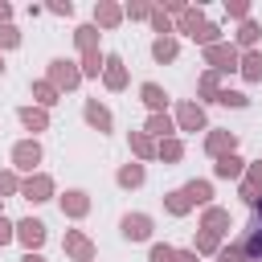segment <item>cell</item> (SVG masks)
<instances>
[{"mask_svg":"<svg viewBox=\"0 0 262 262\" xmlns=\"http://www.w3.org/2000/svg\"><path fill=\"white\" fill-rule=\"evenodd\" d=\"M45 82H49L57 94H66V90H78V86H82V70H78L74 57H53V61L45 66Z\"/></svg>","mask_w":262,"mask_h":262,"instance_id":"1","label":"cell"},{"mask_svg":"<svg viewBox=\"0 0 262 262\" xmlns=\"http://www.w3.org/2000/svg\"><path fill=\"white\" fill-rule=\"evenodd\" d=\"M237 45L233 41H217V45H209L205 49V70H213V74H233L237 70Z\"/></svg>","mask_w":262,"mask_h":262,"instance_id":"2","label":"cell"},{"mask_svg":"<svg viewBox=\"0 0 262 262\" xmlns=\"http://www.w3.org/2000/svg\"><path fill=\"white\" fill-rule=\"evenodd\" d=\"M20 196L33 201V205H45V201L57 196V184H53L49 172H33V176H20Z\"/></svg>","mask_w":262,"mask_h":262,"instance_id":"3","label":"cell"},{"mask_svg":"<svg viewBox=\"0 0 262 262\" xmlns=\"http://www.w3.org/2000/svg\"><path fill=\"white\" fill-rule=\"evenodd\" d=\"M172 119H176V131H209V115H205V106L192 102V98H180Z\"/></svg>","mask_w":262,"mask_h":262,"instance_id":"4","label":"cell"},{"mask_svg":"<svg viewBox=\"0 0 262 262\" xmlns=\"http://www.w3.org/2000/svg\"><path fill=\"white\" fill-rule=\"evenodd\" d=\"M205 156H213V160H221V156H229V151H237V131H229V127H209L205 131Z\"/></svg>","mask_w":262,"mask_h":262,"instance_id":"5","label":"cell"},{"mask_svg":"<svg viewBox=\"0 0 262 262\" xmlns=\"http://www.w3.org/2000/svg\"><path fill=\"white\" fill-rule=\"evenodd\" d=\"M37 164H41V143L29 135V139H16L12 143V172H37Z\"/></svg>","mask_w":262,"mask_h":262,"instance_id":"6","label":"cell"},{"mask_svg":"<svg viewBox=\"0 0 262 262\" xmlns=\"http://www.w3.org/2000/svg\"><path fill=\"white\" fill-rule=\"evenodd\" d=\"M45 237H49L45 221H37V217H20V221H16V242L25 246V254H37V250L45 246Z\"/></svg>","mask_w":262,"mask_h":262,"instance_id":"7","label":"cell"},{"mask_svg":"<svg viewBox=\"0 0 262 262\" xmlns=\"http://www.w3.org/2000/svg\"><path fill=\"white\" fill-rule=\"evenodd\" d=\"M151 229H156V221H151L147 213H123V221H119V233H123L127 242H147Z\"/></svg>","mask_w":262,"mask_h":262,"instance_id":"8","label":"cell"},{"mask_svg":"<svg viewBox=\"0 0 262 262\" xmlns=\"http://www.w3.org/2000/svg\"><path fill=\"white\" fill-rule=\"evenodd\" d=\"M61 250H66V258H74V262H94V242H90L82 229H66Z\"/></svg>","mask_w":262,"mask_h":262,"instance_id":"9","label":"cell"},{"mask_svg":"<svg viewBox=\"0 0 262 262\" xmlns=\"http://www.w3.org/2000/svg\"><path fill=\"white\" fill-rule=\"evenodd\" d=\"M57 205H61V217L82 221V217L90 213V192H82V188H66V192L57 196Z\"/></svg>","mask_w":262,"mask_h":262,"instance_id":"10","label":"cell"},{"mask_svg":"<svg viewBox=\"0 0 262 262\" xmlns=\"http://www.w3.org/2000/svg\"><path fill=\"white\" fill-rule=\"evenodd\" d=\"M102 86L106 90H127V66H123L119 53H106V61H102Z\"/></svg>","mask_w":262,"mask_h":262,"instance_id":"11","label":"cell"},{"mask_svg":"<svg viewBox=\"0 0 262 262\" xmlns=\"http://www.w3.org/2000/svg\"><path fill=\"white\" fill-rule=\"evenodd\" d=\"M82 119H86V123H90V127H94L98 135H106V131L115 127V119H111V111H106V106H102L98 98H86V102H82Z\"/></svg>","mask_w":262,"mask_h":262,"instance_id":"12","label":"cell"},{"mask_svg":"<svg viewBox=\"0 0 262 262\" xmlns=\"http://www.w3.org/2000/svg\"><path fill=\"white\" fill-rule=\"evenodd\" d=\"M119 25H123V4L94 0V29H119Z\"/></svg>","mask_w":262,"mask_h":262,"instance_id":"13","label":"cell"},{"mask_svg":"<svg viewBox=\"0 0 262 262\" xmlns=\"http://www.w3.org/2000/svg\"><path fill=\"white\" fill-rule=\"evenodd\" d=\"M139 131L151 135V139L160 143V139H172V135H176V119H172L168 111H160V115H147V123H143Z\"/></svg>","mask_w":262,"mask_h":262,"instance_id":"14","label":"cell"},{"mask_svg":"<svg viewBox=\"0 0 262 262\" xmlns=\"http://www.w3.org/2000/svg\"><path fill=\"white\" fill-rule=\"evenodd\" d=\"M139 102L147 106V115H160V111L168 106V90H164L160 82H143V86H139Z\"/></svg>","mask_w":262,"mask_h":262,"instance_id":"15","label":"cell"},{"mask_svg":"<svg viewBox=\"0 0 262 262\" xmlns=\"http://www.w3.org/2000/svg\"><path fill=\"white\" fill-rule=\"evenodd\" d=\"M213 176H217V180H242V176H246V160H242L237 151H229V156H221V160L213 164Z\"/></svg>","mask_w":262,"mask_h":262,"instance_id":"16","label":"cell"},{"mask_svg":"<svg viewBox=\"0 0 262 262\" xmlns=\"http://www.w3.org/2000/svg\"><path fill=\"white\" fill-rule=\"evenodd\" d=\"M201 229H209V233L225 237V233H229V209H221V205H209V209L201 213Z\"/></svg>","mask_w":262,"mask_h":262,"instance_id":"17","label":"cell"},{"mask_svg":"<svg viewBox=\"0 0 262 262\" xmlns=\"http://www.w3.org/2000/svg\"><path fill=\"white\" fill-rule=\"evenodd\" d=\"M172 25H176V33H184V37H196V29L205 25V12H201V4H188V8H184L176 20H172Z\"/></svg>","mask_w":262,"mask_h":262,"instance_id":"18","label":"cell"},{"mask_svg":"<svg viewBox=\"0 0 262 262\" xmlns=\"http://www.w3.org/2000/svg\"><path fill=\"white\" fill-rule=\"evenodd\" d=\"M237 74H242L246 82H262V49H246V53L237 57Z\"/></svg>","mask_w":262,"mask_h":262,"instance_id":"19","label":"cell"},{"mask_svg":"<svg viewBox=\"0 0 262 262\" xmlns=\"http://www.w3.org/2000/svg\"><path fill=\"white\" fill-rule=\"evenodd\" d=\"M258 37H262V25H258L254 16H250V20H242V25H237V41H233V45H237V53L258 49Z\"/></svg>","mask_w":262,"mask_h":262,"instance_id":"20","label":"cell"},{"mask_svg":"<svg viewBox=\"0 0 262 262\" xmlns=\"http://www.w3.org/2000/svg\"><path fill=\"white\" fill-rule=\"evenodd\" d=\"M16 119L25 123V131H49V111H41V106H20L16 111Z\"/></svg>","mask_w":262,"mask_h":262,"instance_id":"21","label":"cell"},{"mask_svg":"<svg viewBox=\"0 0 262 262\" xmlns=\"http://www.w3.org/2000/svg\"><path fill=\"white\" fill-rule=\"evenodd\" d=\"M156 160H164L168 168H172V164H180V160H184V139H180V135L160 139V143H156Z\"/></svg>","mask_w":262,"mask_h":262,"instance_id":"22","label":"cell"},{"mask_svg":"<svg viewBox=\"0 0 262 262\" xmlns=\"http://www.w3.org/2000/svg\"><path fill=\"white\" fill-rule=\"evenodd\" d=\"M115 180H119V188H139V184L147 180V168H143L139 160H131V164H123V168L115 172Z\"/></svg>","mask_w":262,"mask_h":262,"instance_id":"23","label":"cell"},{"mask_svg":"<svg viewBox=\"0 0 262 262\" xmlns=\"http://www.w3.org/2000/svg\"><path fill=\"white\" fill-rule=\"evenodd\" d=\"M151 57H156L160 66L176 61V57H180V41H176V37H156V41H151Z\"/></svg>","mask_w":262,"mask_h":262,"instance_id":"24","label":"cell"},{"mask_svg":"<svg viewBox=\"0 0 262 262\" xmlns=\"http://www.w3.org/2000/svg\"><path fill=\"white\" fill-rule=\"evenodd\" d=\"M29 90H33V106H41V111H49V106H57V102H61V94H57L45 78H37Z\"/></svg>","mask_w":262,"mask_h":262,"instance_id":"25","label":"cell"},{"mask_svg":"<svg viewBox=\"0 0 262 262\" xmlns=\"http://www.w3.org/2000/svg\"><path fill=\"white\" fill-rule=\"evenodd\" d=\"M127 143H131V156L143 164V160H156V139L151 135H143V131H131L127 135Z\"/></svg>","mask_w":262,"mask_h":262,"instance_id":"26","label":"cell"},{"mask_svg":"<svg viewBox=\"0 0 262 262\" xmlns=\"http://www.w3.org/2000/svg\"><path fill=\"white\" fill-rule=\"evenodd\" d=\"M217 250H221V237L209 233V229H196V237H192V254H196V258H217Z\"/></svg>","mask_w":262,"mask_h":262,"instance_id":"27","label":"cell"},{"mask_svg":"<svg viewBox=\"0 0 262 262\" xmlns=\"http://www.w3.org/2000/svg\"><path fill=\"white\" fill-rule=\"evenodd\" d=\"M102 61H106V53H102V49L78 53V70H82V78H102Z\"/></svg>","mask_w":262,"mask_h":262,"instance_id":"28","label":"cell"},{"mask_svg":"<svg viewBox=\"0 0 262 262\" xmlns=\"http://www.w3.org/2000/svg\"><path fill=\"white\" fill-rule=\"evenodd\" d=\"M196 94H201V106H205V102H213V98L221 94V74L205 70V74L196 78Z\"/></svg>","mask_w":262,"mask_h":262,"instance_id":"29","label":"cell"},{"mask_svg":"<svg viewBox=\"0 0 262 262\" xmlns=\"http://www.w3.org/2000/svg\"><path fill=\"white\" fill-rule=\"evenodd\" d=\"M184 196L192 201V209H196V205L209 209V205H213V184H209V180H188V184H184Z\"/></svg>","mask_w":262,"mask_h":262,"instance_id":"30","label":"cell"},{"mask_svg":"<svg viewBox=\"0 0 262 262\" xmlns=\"http://www.w3.org/2000/svg\"><path fill=\"white\" fill-rule=\"evenodd\" d=\"M164 209H168V217H188L192 201L184 196V188H172V192H164Z\"/></svg>","mask_w":262,"mask_h":262,"instance_id":"31","label":"cell"},{"mask_svg":"<svg viewBox=\"0 0 262 262\" xmlns=\"http://www.w3.org/2000/svg\"><path fill=\"white\" fill-rule=\"evenodd\" d=\"M74 45H78V53L98 49V29H94V25H78V29H74Z\"/></svg>","mask_w":262,"mask_h":262,"instance_id":"32","label":"cell"},{"mask_svg":"<svg viewBox=\"0 0 262 262\" xmlns=\"http://www.w3.org/2000/svg\"><path fill=\"white\" fill-rule=\"evenodd\" d=\"M147 25H151V29L160 33V37H172V33H176V25H172V16H168V12L160 8V4H151V16H147Z\"/></svg>","mask_w":262,"mask_h":262,"instance_id":"33","label":"cell"},{"mask_svg":"<svg viewBox=\"0 0 262 262\" xmlns=\"http://www.w3.org/2000/svg\"><path fill=\"white\" fill-rule=\"evenodd\" d=\"M213 102H217V106H233V111H246V106H250V98H246L242 90H229V86H221V94H217Z\"/></svg>","mask_w":262,"mask_h":262,"instance_id":"34","label":"cell"},{"mask_svg":"<svg viewBox=\"0 0 262 262\" xmlns=\"http://www.w3.org/2000/svg\"><path fill=\"white\" fill-rule=\"evenodd\" d=\"M4 196H20V172L12 168H0V201Z\"/></svg>","mask_w":262,"mask_h":262,"instance_id":"35","label":"cell"},{"mask_svg":"<svg viewBox=\"0 0 262 262\" xmlns=\"http://www.w3.org/2000/svg\"><path fill=\"white\" fill-rule=\"evenodd\" d=\"M151 16V0H127L123 4V20H147Z\"/></svg>","mask_w":262,"mask_h":262,"instance_id":"36","label":"cell"},{"mask_svg":"<svg viewBox=\"0 0 262 262\" xmlns=\"http://www.w3.org/2000/svg\"><path fill=\"white\" fill-rule=\"evenodd\" d=\"M192 41H196L201 49H209V45H217V41H221V29H217L213 20H205V25L196 29V37H192Z\"/></svg>","mask_w":262,"mask_h":262,"instance_id":"37","label":"cell"},{"mask_svg":"<svg viewBox=\"0 0 262 262\" xmlns=\"http://www.w3.org/2000/svg\"><path fill=\"white\" fill-rule=\"evenodd\" d=\"M172 258H176V246H168V242H156L147 250V262H172Z\"/></svg>","mask_w":262,"mask_h":262,"instance_id":"38","label":"cell"},{"mask_svg":"<svg viewBox=\"0 0 262 262\" xmlns=\"http://www.w3.org/2000/svg\"><path fill=\"white\" fill-rule=\"evenodd\" d=\"M20 45V29L16 25H0V53L4 49H16Z\"/></svg>","mask_w":262,"mask_h":262,"instance_id":"39","label":"cell"},{"mask_svg":"<svg viewBox=\"0 0 262 262\" xmlns=\"http://www.w3.org/2000/svg\"><path fill=\"white\" fill-rule=\"evenodd\" d=\"M225 16H233V20H250V0H225Z\"/></svg>","mask_w":262,"mask_h":262,"instance_id":"40","label":"cell"},{"mask_svg":"<svg viewBox=\"0 0 262 262\" xmlns=\"http://www.w3.org/2000/svg\"><path fill=\"white\" fill-rule=\"evenodd\" d=\"M217 262H250V258L242 254V246H237V242H229V246H221V250H217Z\"/></svg>","mask_w":262,"mask_h":262,"instance_id":"41","label":"cell"},{"mask_svg":"<svg viewBox=\"0 0 262 262\" xmlns=\"http://www.w3.org/2000/svg\"><path fill=\"white\" fill-rule=\"evenodd\" d=\"M237 196H242L246 205H258V201H262V188H254L250 180H237Z\"/></svg>","mask_w":262,"mask_h":262,"instance_id":"42","label":"cell"},{"mask_svg":"<svg viewBox=\"0 0 262 262\" xmlns=\"http://www.w3.org/2000/svg\"><path fill=\"white\" fill-rule=\"evenodd\" d=\"M45 12H53V16H74V0H49Z\"/></svg>","mask_w":262,"mask_h":262,"instance_id":"43","label":"cell"},{"mask_svg":"<svg viewBox=\"0 0 262 262\" xmlns=\"http://www.w3.org/2000/svg\"><path fill=\"white\" fill-rule=\"evenodd\" d=\"M242 180H250L254 188H262V160H254V164H246V176Z\"/></svg>","mask_w":262,"mask_h":262,"instance_id":"44","label":"cell"},{"mask_svg":"<svg viewBox=\"0 0 262 262\" xmlns=\"http://www.w3.org/2000/svg\"><path fill=\"white\" fill-rule=\"evenodd\" d=\"M12 237H16V221H8V217L0 213V246H8Z\"/></svg>","mask_w":262,"mask_h":262,"instance_id":"45","label":"cell"},{"mask_svg":"<svg viewBox=\"0 0 262 262\" xmlns=\"http://www.w3.org/2000/svg\"><path fill=\"white\" fill-rule=\"evenodd\" d=\"M160 8H164V12H168V16H180V12H184V8H188V4H184V0H164V4H160Z\"/></svg>","mask_w":262,"mask_h":262,"instance_id":"46","label":"cell"},{"mask_svg":"<svg viewBox=\"0 0 262 262\" xmlns=\"http://www.w3.org/2000/svg\"><path fill=\"white\" fill-rule=\"evenodd\" d=\"M250 229H262V201L250 205Z\"/></svg>","mask_w":262,"mask_h":262,"instance_id":"47","label":"cell"},{"mask_svg":"<svg viewBox=\"0 0 262 262\" xmlns=\"http://www.w3.org/2000/svg\"><path fill=\"white\" fill-rule=\"evenodd\" d=\"M0 25H12V4L0 0Z\"/></svg>","mask_w":262,"mask_h":262,"instance_id":"48","label":"cell"},{"mask_svg":"<svg viewBox=\"0 0 262 262\" xmlns=\"http://www.w3.org/2000/svg\"><path fill=\"white\" fill-rule=\"evenodd\" d=\"M172 262H196V254H192V250H176V258H172Z\"/></svg>","mask_w":262,"mask_h":262,"instance_id":"49","label":"cell"},{"mask_svg":"<svg viewBox=\"0 0 262 262\" xmlns=\"http://www.w3.org/2000/svg\"><path fill=\"white\" fill-rule=\"evenodd\" d=\"M20 262H45V258H41V254H25Z\"/></svg>","mask_w":262,"mask_h":262,"instance_id":"50","label":"cell"},{"mask_svg":"<svg viewBox=\"0 0 262 262\" xmlns=\"http://www.w3.org/2000/svg\"><path fill=\"white\" fill-rule=\"evenodd\" d=\"M0 74H4V53H0Z\"/></svg>","mask_w":262,"mask_h":262,"instance_id":"51","label":"cell"}]
</instances>
